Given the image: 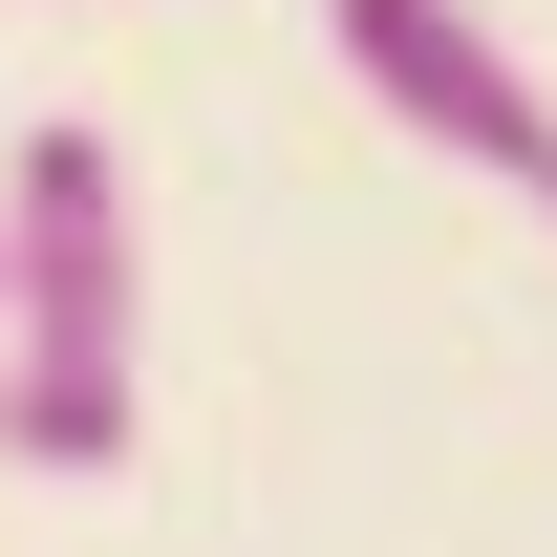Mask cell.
Here are the masks:
<instances>
[{"label":"cell","instance_id":"obj_1","mask_svg":"<svg viewBox=\"0 0 557 557\" xmlns=\"http://www.w3.org/2000/svg\"><path fill=\"white\" fill-rule=\"evenodd\" d=\"M150 429V236L108 129H22L0 172V472H129Z\"/></svg>","mask_w":557,"mask_h":557},{"label":"cell","instance_id":"obj_3","mask_svg":"<svg viewBox=\"0 0 557 557\" xmlns=\"http://www.w3.org/2000/svg\"><path fill=\"white\" fill-rule=\"evenodd\" d=\"M536 214H557V194H536Z\"/></svg>","mask_w":557,"mask_h":557},{"label":"cell","instance_id":"obj_2","mask_svg":"<svg viewBox=\"0 0 557 557\" xmlns=\"http://www.w3.org/2000/svg\"><path fill=\"white\" fill-rule=\"evenodd\" d=\"M322 44H344V86L386 108L408 150H450V172H515V194H557V108L536 65L493 44L472 0H322Z\"/></svg>","mask_w":557,"mask_h":557}]
</instances>
